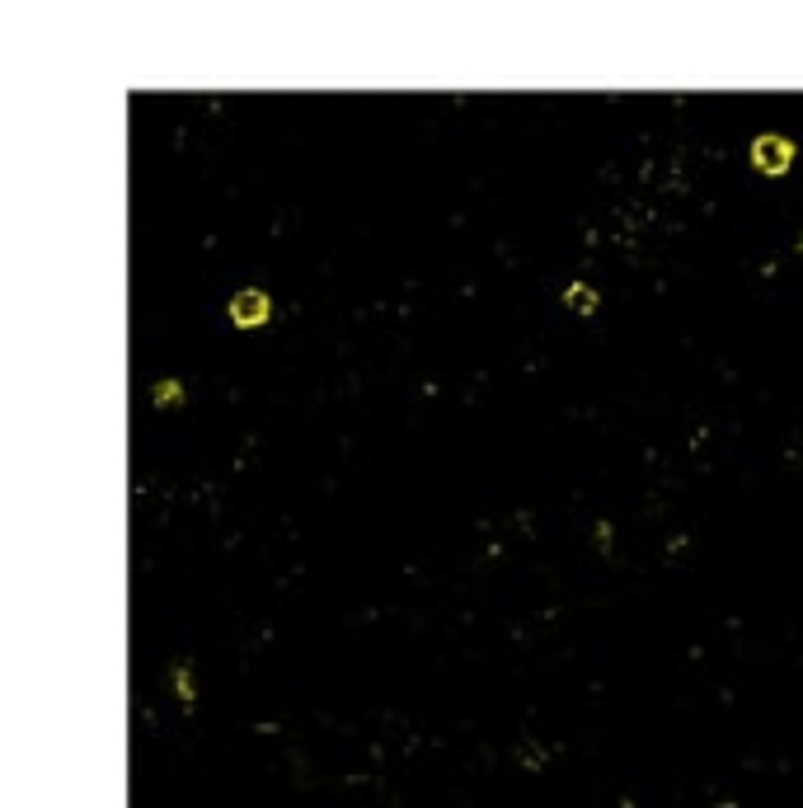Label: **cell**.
Segmentation results:
<instances>
[{
  "label": "cell",
  "instance_id": "1",
  "mask_svg": "<svg viewBox=\"0 0 803 808\" xmlns=\"http://www.w3.org/2000/svg\"><path fill=\"white\" fill-rule=\"evenodd\" d=\"M752 160H757L766 174H780L794 160V146H789L785 137H757L752 141Z\"/></svg>",
  "mask_w": 803,
  "mask_h": 808
},
{
  "label": "cell",
  "instance_id": "2",
  "mask_svg": "<svg viewBox=\"0 0 803 808\" xmlns=\"http://www.w3.org/2000/svg\"><path fill=\"white\" fill-rule=\"evenodd\" d=\"M231 320L235 325H259V320H268V296L263 292H240L231 301Z\"/></svg>",
  "mask_w": 803,
  "mask_h": 808
},
{
  "label": "cell",
  "instance_id": "3",
  "mask_svg": "<svg viewBox=\"0 0 803 808\" xmlns=\"http://www.w3.org/2000/svg\"><path fill=\"white\" fill-rule=\"evenodd\" d=\"M592 301H597V296H592V292H587V287H569V306H573V311H592Z\"/></svg>",
  "mask_w": 803,
  "mask_h": 808
},
{
  "label": "cell",
  "instance_id": "4",
  "mask_svg": "<svg viewBox=\"0 0 803 808\" xmlns=\"http://www.w3.org/2000/svg\"><path fill=\"white\" fill-rule=\"evenodd\" d=\"M174 686H179V696H184V700H193V672L179 668V672H174Z\"/></svg>",
  "mask_w": 803,
  "mask_h": 808
},
{
  "label": "cell",
  "instance_id": "5",
  "mask_svg": "<svg viewBox=\"0 0 803 808\" xmlns=\"http://www.w3.org/2000/svg\"><path fill=\"white\" fill-rule=\"evenodd\" d=\"M174 400H179V386L174 381H165V386L155 390V404H174Z\"/></svg>",
  "mask_w": 803,
  "mask_h": 808
}]
</instances>
